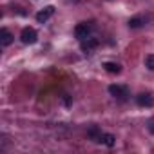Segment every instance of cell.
Instances as JSON below:
<instances>
[{
    "instance_id": "obj_1",
    "label": "cell",
    "mask_w": 154,
    "mask_h": 154,
    "mask_svg": "<svg viewBox=\"0 0 154 154\" xmlns=\"http://www.w3.org/2000/svg\"><path fill=\"white\" fill-rule=\"evenodd\" d=\"M91 29H93V24H91V22H82V24H78V26L74 27V35H76V38L84 40V38L89 36Z\"/></svg>"
},
{
    "instance_id": "obj_2",
    "label": "cell",
    "mask_w": 154,
    "mask_h": 154,
    "mask_svg": "<svg viewBox=\"0 0 154 154\" xmlns=\"http://www.w3.org/2000/svg\"><path fill=\"white\" fill-rule=\"evenodd\" d=\"M36 38H38V35H36V31L33 27H24L22 33H20V40L24 44H35Z\"/></svg>"
},
{
    "instance_id": "obj_3",
    "label": "cell",
    "mask_w": 154,
    "mask_h": 154,
    "mask_svg": "<svg viewBox=\"0 0 154 154\" xmlns=\"http://www.w3.org/2000/svg\"><path fill=\"white\" fill-rule=\"evenodd\" d=\"M109 93H111V96H114V98H120V100H123L125 96H127V87L125 85H118V84H112V85H109Z\"/></svg>"
},
{
    "instance_id": "obj_4",
    "label": "cell",
    "mask_w": 154,
    "mask_h": 154,
    "mask_svg": "<svg viewBox=\"0 0 154 154\" xmlns=\"http://www.w3.org/2000/svg\"><path fill=\"white\" fill-rule=\"evenodd\" d=\"M136 102H138L140 107H152L154 105V96L150 93H141V94L136 96Z\"/></svg>"
},
{
    "instance_id": "obj_5",
    "label": "cell",
    "mask_w": 154,
    "mask_h": 154,
    "mask_svg": "<svg viewBox=\"0 0 154 154\" xmlns=\"http://www.w3.org/2000/svg\"><path fill=\"white\" fill-rule=\"evenodd\" d=\"M53 15H54V6H47V8H44L42 11L36 13V20H38L40 24H44V22H47Z\"/></svg>"
},
{
    "instance_id": "obj_6",
    "label": "cell",
    "mask_w": 154,
    "mask_h": 154,
    "mask_svg": "<svg viewBox=\"0 0 154 154\" xmlns=\"http://www.w3.org/2000/svg\"><path fill=\"white\" fill-rule=\"evenodd\" d=\"M80 47H82V51L89 53V51H93V49H96V47H98V40H96V38H91V36H87V38H84V40H82Z\"/></svg>"
},
{
    "instance_id": "obj_7",
    "label": "cell",
    "mask_w": 154,
    "mask_h": 154,
    "mask_svg": "<svg viewBox=\"0 0 154 154\" xmlns=\"http://www.w3.org/2000/svg\"><path fill=\"white\" fill-rule=\"evenodd\" d=\"M0 42H2V45H4V47H6V45H9V44L13 42V35H11L6 27L0 29Z\"/></svg>"
},
{
    "instance_id": "obj_8",
    "label": "cell",
    "mask_w": 154,
    "mask_h": 154,
    "mask_svg": "<svg viewBox=\"0 0 154 154\" xmlns=\"http://www.w3.org/2000/svg\"><path fill=\"white\" fill-rule=\"evenodd\" d=\"M103 69H105L107 72H111V74H118V72L122 71V65L116 63V62H105V63H103Z\"/></svg>"
},
{
    "instance_id": "obj_9",
    "label": "cell",
    "mask_w": 154,
    "mask_h": 154,
    "mask_svg": "<svg viewBox=\"0 0 154 154\" xmlns=\"http://www.w3.org/2000/svg\"><path fill=\"white\" fill-rule=\"evenodd\" d=\"M100 141H102L103 145H107V147H114L116 138H114L112 134H102V136H100Z\"/></svg>"
},
{
    "instance_id": "obj_10",
    "label": "cell",
    "mask_w": 154,
    "mask_h": 154,
    "mask_svg": "<svg viewBox=\"0 0 154 154\" xmlns=\"http://www.w3.org/2000/svg\"><path fill=\"white\" fill-rule=\"evenodd\" d=\"M87 134H89V138H91V140H94V141H100V136H102V132H100V129H98L96 125H93V127L87 131Z\"/></svg>"
},
{
    "instance_id": "obj_11",
    "label": "cell",
    "mask_w": 154,
    "mask_h": 154,
    "mask_svg": "<svg viewBox=\"0 0 154 154\" xmlns=\"http://www.w3.org/2000/svg\"><path fill=\"white\" fill-rule=\"evenodd\" d=\"M141 24H143V20H141L140 17H134V18H131V20H129V27H132V29L141 27Z\"/></svg>"
},
{
    "instance_id": "obj_12",
    "label": "cell",
    "mask_w": 154,
    "mask_h": 154,
    "mask_svg": "<svg viewBox=\"0 0 154 154\" xmlns=\"http://www.w3.org/2000/svg\"><path fill=\"white\" fill-rule=\"evenodd\" d=\"M145 65H147L149 69H152V71H154V54H149V56L145 58Z\"/></svg>"
},
{
    "instance_id": "obj_13",
    "label": "cell",
    "mask_w": 154,
    "mask_h": 154,
    "mask_svg": "<svg viewBox=\"0 0 154 154\" xmlns=\"http://www.w3.org/2000/svg\"><path fill=\"white\" fill-rule=\"evenodd\" d=\"M149 132H150V134H154V120L149 123Z\"/></svg>"
},
{
    "instance_id": "obj_14",
    "label": "cell",
    "mask_w": 154,
    "mask_h": 154,
    "mask_svg": "<svg viewBox=\"0 0 154 154\" xmlns=\"http://www.w3.org/2000/svg\"><path fill=\"white\" fill-rule=\"evenodd\" d=\"M63 103H65V105H71V98H69V96H65V98H63Z\"/></svg>"
}]
</instances>
